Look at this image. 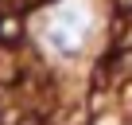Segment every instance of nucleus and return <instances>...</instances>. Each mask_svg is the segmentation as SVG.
Segmentation results:
<instances>
[{
	"mask_svg": "<svg viewBox=\"0 0 132 125\" xmlns=\"http://www.w3.org/2000/svg\"><path fill=\"white\" fill-rule=\"evenodd\" d=\"M93 31H97V20H93L89 0H62L39 24V39L51 51H58V55H78L93 39Z\"/></svg>",
	"mask_w": 132,
	"mask_h": 125,
	"instance_id": "f257e3e1",
	"label": "nucleus"
}]
</instances>
